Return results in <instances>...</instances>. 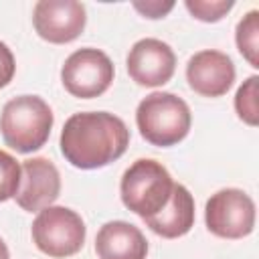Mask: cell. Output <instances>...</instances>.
<instances>
[{"label":"cell","mask_w":259,"mask_h":259,"mask_svg":"<svg viewBox=\"0 0 259 259\" xmlns=\"http://www.w3.org/2000/svg\"><path fill=\"white\" fill-rule=\"evenodd\" d=\"M59 146L71 166L95 170L125 154L130 130L121 117L109 111H79L65 121Z\"/></svg>","instance_id":"obj_1"},{"label":"cell","mask_w":259,"mask_h":259,"mask_svg":"<svg viewBox=\"0 0 259 259\" xmlns=\"http://www.w3.org/2000/svg\"><path fill=\"white\" fill-rule=\"evenodd\" d=\"M53 109L38 95H18L4 103L0 113V134L8 148L18 154L40 150L53 130Z\"/></svg>","instance_id":"obj_2"},{"label":"cell","mask_w":259,"mask_h":259,"mask_svg":"<svg viewBox=\"0 0 259 259\" xmlns=\"http://www.w3.org/2000/svg\"><path fill=\"white\" fill-rule=\"evenodd\" d=\"M140 136L158 148H170L182 142L192 125L188 103L170 91H154L136 107Z\"/></svg>","instance_id":"obj_3"},{"label":"cell","mask_w":259,"mask_h":259,"mask_svg":"<svg viewBox=\"0 0 259 259\" xmlns=\"http://www.w3.org/2000/svg\"><path fill=\"white\" fill-rule=\"evenodd\" d=\"M174 180L166 166L152 158L136 160L119 180V196L127 210L148 219L158 214L170 200Z\"/></svg>","instance_id":"obj_4"},{"label":"cell","mask_w":259,"mask_h":259,"mask_svg":"<svg viewBox=\"0 0 259 259\" xmlns=\"http://www.w3.org/2000/svg\"><path fill=\"white\" fill-rule=\"evenodd\" d=\"M30 235L40 253L55 259H65L83 249L87 227L81 214H77L73 208L51 204L38 210L32 221Z\"/></svg>","instance_id":"obj_5"},{"label":"cell","mask_w":259,"mask_h":259,"mask_svg":"<svg viewBox=\"0 0 259 259\" xmlns=\"http://www.w3.org/2000/svg\"><path fill=\"white\" fill-rule=\"evenodd\" d=\"M115 75V67L107 53L83 47L73 51L63 67H61V83L63 87L79 99H93L103 95Z\"/></svg>","instance_id":"obj_6"},{"label":"cell","mask_w":259,"mask_h":259,"mask_svg":"<svg viewBox=\"0 0 259 259\" xmlns=\"http://www.w3.org/2000/svg\"><path fill=\"white\" fill-rule=\"evenodd\" d=\"M204 223L221 239H243L255 229V200L241 188H221L204 204Z\"/></svg>","instance_id":"obj_7"},{"label":"cell","mask_w":259,"mask_h":259,"mask_svg":"<svg viewBox=\"0 0 259 259\" xmlns=\"http://www.w3.org/2000/svg\"><path fill=\"white\" fill-rule=\"evenodd\" d=\"M36 34L53 45L75 40L87 24V10L77 0H38L32 8Z\"/></svg>","instance_id":"obj_8"},{"label":"cell","mask_w":259,"mask_h":259,"mask_svg":"<svg viewBox=\"0 0 259 259\" xmlns=\"http://www.w3.org/2000/svg\"><path fill=\"white\" fill-rule=\"evenodd\" d=\"M127 75L142 87H160L168 83L176 71V55L172 47L160 38H140L125 59Z\"/></svg>","instance_id":"obj_9"},{"label":"cell","mask_w":259,"mask_h":259,"mask_svg":"<svg viewBox=\"0 0 259 259\" xmlns=\"http://www.w3.org/2000/svg\"><path fill=\"white\" fill-rule=\"evenodd\" d=\"M237 71L233 59L217 49L194 53L186 63L188 87L202 97H221L235 83Z\"/></svg>","instance_id":"obj_10"},{"label":"cell","mask_w":259,"mask_h":259,"mask_svg":"<svg viewBox=\"0 0 259 259\" xmlns=\"http://www.w3.org/2000/svg\"><path fill=\"white\" fill-rule=\"evenodd\" d=\"M22 178L20 188L14 196L16 204L26 212H38L51 206L61 194V174L59 168L42 156L28 158L20 164Z\"/></svg>","instance_id":"obj_11"},{"label":"cell","mask_w":259,"mask_h":259,"mask_svg":"<svg viewBox=\"0 0 259 259\" xmlns=\"http://www.w3.org/2000/svg\"><path fill=\"white\" fill-rule=\"evenodd\" d=\"M97 259H146L148 241L127 221H109L95 235Z\"/></svg>","instance_id":"obj_12"},{"label":"cell","mask_w":259,"mask_h":259,"mask_svg":"<svg viewBox=\"0 0 259 259\" xmlns=\"http://www.w3.org/2000/svg\"><path fill=\"white\" fill-rule=\"evenodd\" d=\"M146 227L164 237V239H178L186 235L194 227V198L184 184H176L172 188V196L168 204L154 217L142 219Z\"/></svg>","instance_id":"obj_13"},{"label":"cell","mask_w":259,"mask_h":259,"mask_svg":"<svg viewBox=\"0 0 259 259\" xmlns=\"http://www.w3.org/2000/svg\"><path fill=\"white\" fill-rule=\"evenodd\" d=\"M235 45L243 59L257 69L259 67V10H249L235 28Z\"/></svg>","instance_id":"obj_14"},{"label":"cell","mask_w":259,"mask_h":259,"mask_svg":"<svg viewBox=\"0 0 259 259\" xmlns=\"http://www.w3.org/2000/svg\"><path fill=\"white\" fill-rule=\"evenodd\" d=\"M259 77H247L235 93V111L239 119L251 127L259 123Z\"/></svg>","instance_id":"obj_15"},{"label":"cell","mask_w":259,"mask_h":259,"mask_svg":"<svg viewBox=\"0 0 259 259\" xmlns=\"http://www.w3.org/2000/svg\"><path fill=\"white\" fill-rule=\"evenodd\" d=\"M20 178L22 168L18 160L6 150H0V202H6L16 196L20 188Z\"/></svg>","instance_id":"obj_16"},{"label":"cell","mask_w":259,"mask_h":259,"mask_svg":"<svg viewBox=\"0 0 259 259\" xmlns=\"http://www.w3.org/2000/svg\"><path fill=\"white\" fill-rule=\"evenodd\" d=\"M186 10L200 22H219L235 6L233 0H184Z\"/></svg>","instance_id":"obj_17"},{"label":"cell","mask_w":259,"mask_h":259,"mask_svg":"<svg viewBox=\"0 0 259 259\" xmlns=\"http://www.w3.org/2000/svg\"><path fill=\"white\" fill-rule=\"evenodd\" d=\"M132 6L144 16V18H164L172 8H174V2L172 0H136L132 2Z\"/></svg>","instance_id":"obj_18"},{"label":"cell","mask_w":259,"mask_h":259,"mask_svg":"<svg viewBox=\"0 0 259 259\" xmlns=\"http://www.w3.org/2000/svg\"><path fill=\"white\" fill-rule=\"evenodd\" d=\"M16 73V61L6 42L0 40V89L6 87Z\"/></svg>","instance_id":"obj_19"},{"label":"cell","mask_w":259,"mask_h":259,"mask_svg":"<svg viewBox=\"0 0 259 259\" xmlns=\"http://www.w3.org/2000/svg\"><path fill=\"white\" fill-rule=\"evenodd\" d=\"M0 259H10V253H8V247L4 243V239L0 237Z\"/></svg>","instance_id":"obj_20"}]
</instances>
